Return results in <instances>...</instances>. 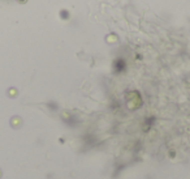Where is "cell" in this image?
Wrapping results in <instances>:
<instances>
[{"label":"cell","mask_w":190,"mask_h":179,"mask_svg":"<svg viewBox=\"0 0 190 179\" xmlns=\"http://www.w3.org/2000/svg\"><path fill=\"white\" fill-rule=\"evenodd\" d=\"M0 176H1V171H0Z\"/></svg>","instance_id":"1"}]
</instances>
